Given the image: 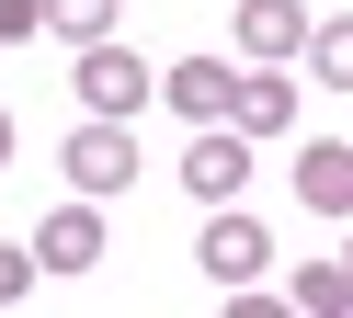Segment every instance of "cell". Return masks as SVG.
<instances>
[{
	"instance_id": "cell-1",
	"label": "cell",
	"mask_w": 353,
	"mask_h": 318,
	"mask_svg": "<svg viewBox=\"0 0 353 318\" xmlns=\"http://www.w3.org/2000/svg\"><path fill=\"white\" fill-rule=\"evenodd\" d=\"M69 91H80V114H114V125H137V114L160 103V68H148L125 34H92V45H80V68H69Z\"/></svg>"
},
{
	"instance_id": "cell-2",
	"label": "cell",
	"mask_w": 353,
	"mask_h": 318,
	"mask_svg": "<svg viewBox=\"0 0 353 318\" xmlns=\"http://www.w3.org/2000/svg\"><path fill=\"white\" fill-rule=\"evenodd\" d=\"M57 171H69V193L114 204L125 182L148 171V159H137V125H114V114H80V125H69V148H57Z\"/></svg>"
},
{
	"instance_id": "cell-3",
	"label": "cell",
	"mask_w": 353,
	"mask_h": 318,
	"mask_svg": "<svg viewBox=\"0 0 353 318\" xmlns=\"http://www.w3.org/2000/svg\"><path fill=\"white\" fill-rule=\"evenodd\" d=\"M262 262H274L262 216H239V204H205V227H194V273L228 295V284H262Z\"/></svg>"
},
{
	"instance_id": "cell-4",
	"label": "cell",
	"mask_w": 353,
	"mask_h": 318,
	"mask_svg": "<svg viewBox=\"0 0 353 318\" xmlns=\"http://www.w3.org/2000/svg\"><path fill=\"white\" fill-rule=\"evenodd\" d=\"M183 193H194V204H239V193H251V136H239V125H194Z\"/></svg>"
},
{
	"instance_id": "cell-5",
	"label": "cell",
	"mask_w": 353,
	"mask_h": 318,
	"mask_svg": "<svg viewBox=\"0 0 353 318\" xmlns=\"http://www.w3.org/2000/svg\"><path fill=\"white\" fill-rule=\"evenodd\" d=\"M216 125H239V136H285V125H296V80H285V57H251V68H239Z\"/></svg>"
},
{
	"instance_id": "cell-6",
	"label": "cell",
	"mask_w": 353,
	"mask_h": 318,
	"mask_svg": "<svg viewBox=\"0 0 353 318\" xmlns=\"http://www.w3.org/2000/svg\"><path fill=\"white\" fill-rule=\"evenodd\" d=\"M103 239H114V227H103V204H92V193H69L23 250H34V273H92V262H103Z\"/></svg>"
},
{
	"instance_id": "cell-7",
	"label": "cell",
	"mask_w": 353,
	"mask_h": 318,
	"mask_svg": "<svg viewBox=\"0 0 353 318\" xmlns=\"http://www.w3.org/2000/svg\"><path fill=\"white\" fill-rule=\"evenodd\" d=\"M228 80H239L228 57H171L160 68V103L183 114V125H216V114H228Z\"/></svg>"
},
{
	"instance_id": "cell-8",
	"label": "cell",
	"mask_w": 353,
	"mask_h": 318,
	"mask_svg": "<svg viewBox=\"0 0 353 318\" xmlns=\"http://www.w3.org/2000/svg\"><path fill=\"white\" fill-rule=\"evenodd\" d=\"M296 204L307 216H353V148L342 136H319V148L296 159Z\"/></svg>"
},
{
	"instance_id": "cell-9",
	"label": "cell",
	"mask_w": 353,
	"mask_h": 318,
	"mask_svg": "<svg viewBox=\"0 0 353 318\" xmlns=\"http://www.w3.org/2000/svg\"><path fill=\"white\" fill-rule=\"evenodd\" d=\"M307 0H239V57H296Z\"/></svg>"
},
{
	"instance_id": "cell-10",
	"label": "cell",
	"mask_w": 353,
	"mask_h": 318,
	"mask_svg": "<svg viewBox=\"0 0 353 318\" xmlns=\"http://www.w3.org/2000/svg\"><path fill=\"white\" fill-rule=\"evenodd\" d=\"M114 23H125V0H34V34H69V45L114 34Z\"/></svg>"
},
{
	"instance_id": "cell-11",
	"label": "cell",
	"mask_w": 353,
	"mask_h": 318,
	"mask_svg": "<svg viewBox=\"0 0 353 318\" xmlns=\"http://www.w3.org/2000/svg\"><path fill=\"white\" fill-rule=\"evenodd\" d=\"M342 295H353V273H342V262H307L285 307H296V318H342Z\"/></svg>"
},
{
	"instance_id": "cell-12",
	"label": "cell",
	"mask_w": 353,
	"mask_h": 318,
	"mask_svg": "<svg viewBox=\"0 0 353 318\" xmlns=\"http://www.w3.org/2000/svg\"><path fill=\"white\" fill-rule=\"evenodd\" d=\"M307 68H319V91H353V23H319V34H296Z\"/></svg>"
},
{
	"instance_id": "cell-13",
	"label": "cell",
	"mask_w": 353,
	"mask_h": 318,
	"mask_svg": "<svg viewBox=\"0 0 353 318\" xmlns=\"http://www.w3.org/2000/svg\"><path fill=\"white\" fill-rule=\"evenodd\" d=\"M23 295H34V250H23V239H0V307H23Z\"/></svg>"
},
{
	"instance_id": "cell-14",
	"label": "cell",
	"mask_w": 353,
	"mask_h": 318,
	"mask_svg": "<svg viewBox=\"0 0 353 318\" xmlns=\"http://www.w3.org/2000/svg\"><path fill=\"white\" fill-rule=\"evenodd\" d=\"M0 45H34V0H0Z\"/></svg>"
},
{
	"instance_id": "cell-15",
	"label": "cell",
	"mask_w": 353,
	"mask_h": 318,
	"mask_svg": "<svg viewBox=\"0 0 353 318\" xmlns=\"http://www.w3.org/2000/svg\"><path fill=\"white\" fill-rule=\"evenodd\" d=\"M0 171H12V114H0Z\"/></svg>"
}]
</instances>
